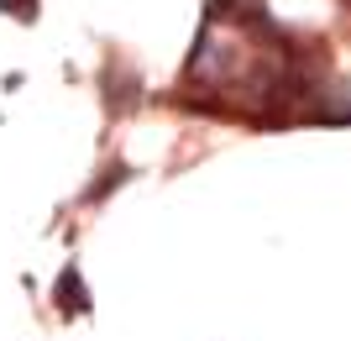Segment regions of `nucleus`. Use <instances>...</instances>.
I'll return each mask as SVG.
<instances>
[{
    "instance_id": "obj_1",
    "label": "nucleus",
    "mask_w": 351,
    "mask_h": 341,
    "mask_svg": "<svg viewBox=\"0 0 351 341\" xmlns=\"http://www.w3.org/2000/svg\"><path fill=\"white\" fill-rule=\"evenodd\" d=\"M58 310H69V315L89 310V289H84V279H79V268H73V263L58 273Z\"/></svg>"
},
{
    "instance_id": "obj_2",
    "label": "nucleus",
    "mask_w": 351,
    "mask_h": 341,
    "mask_svg": "<svg viewBox=\"0 0 351 341\" xmlns=\"http://www.w3.org/2000/svg\"><path fill=\"white\" fill-rule=\"evenodd\" d=\"M0 11H5V16H21V21H32V16H37V0H0Z\"/></svg>"
}]
</instances>
